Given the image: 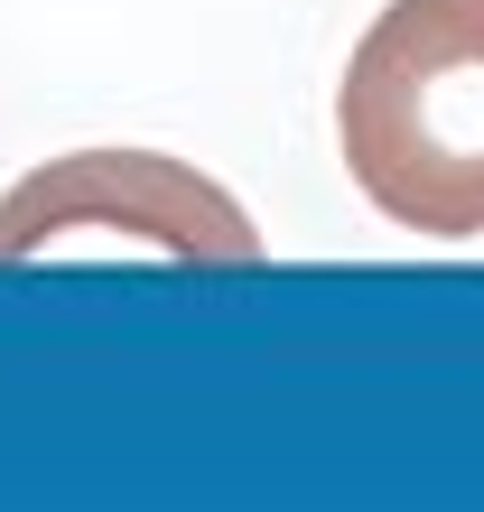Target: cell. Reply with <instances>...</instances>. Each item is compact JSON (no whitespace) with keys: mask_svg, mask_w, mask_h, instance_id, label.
Instances as JSON below:
<instances>
[{"mask_svg":"<svg viewBox=\"0 0 484 512\" xmlns=\"http://www.w3.org/2000/svg\"><path fill=\"white\" fill-rule=\"evenodd\" d=\"M131 243L168 261H261V224L187 159L159 149H66L0 196V261H56Z\"/></svg>","mask_w":484,"mask_h":512,"instance_id":"7a4b0ae2","label":"cell"},{"mask_svg":"<svg viewBox=\"0 0 484 512\" xmlns=\"http://www.w3.org/2000/svg\"><path fill=\"white\" fill-rule=\"evenodd\" d=\"M336 149L382 224L484 233V0H382L336 84Z\"/></svg>","mask_w":484,"mask_h":512,"instance_id":"6da1fadb","label":"cell"}]
</instances>
